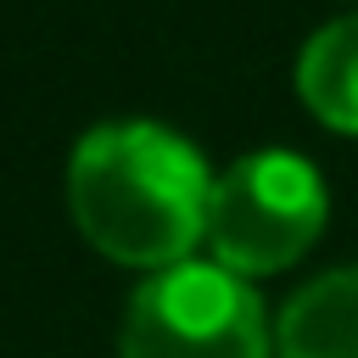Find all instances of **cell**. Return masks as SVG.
<instances>
[{"label": "cell", "mask_w": 358, "mask_h": 358, "mask_svg": "<svg viewBox=\"0 0 358 358\" xmlns=\"http://www.w3.org/2000/svg\"><path fill=\"white\" fill-rule=\"evenodd\" d=\"M213 173L201 151L162 123H101L73 145L67 207L78 235L129 268H173L207 241Z\"/></svg>", "instance_id": "6da1fadb"}, {"label": "cell", "mask_w": 358, "mask_h": 358, "mask_svg": "<svg viewBox=\"0 0 358 358\" xmlns=\"http://www.w3.org/2000/svg\"><path fill=\"white\" fill-rule=\"evenodd\" d=\"M330 196L308 157L296 151H246L224 173H213L207 201V246L213 263L235 274H280L291 268L324 229Z\"/></svg>", "instance_id": "7a4b0ae2"}, {"label": "cell", "mask_w": 358, "mask_h": 358, "mask_svg": "<svg viewBox=\"0 0 358 358\" xmlns=\"http://www.w3.org/2000/svg\"><path fill=\"white\" fill-rule=\"evenodd\" d=\"M274 358H358V268L319 274L285 302Z\"/></svg>", "instance_id": "277c9868"}, {"label": "cell", "mask_w": 358, "mask_h": 358, "mask_svg": "<svg viewBox=\"0 0 358 358\" xmlns=\"http://www.w3.org/2000/svg\"><path fill=\"white\" fill-rule=\"evenodd\" d=\"M296 95L324 129L358 134V17H336L302 45Z\"/></svg>", "instance_id": "5b68a950"}, {"label": "cell", "mask_w": 358, "mask_h": 358, "mask_svg": "<svg viewBox=\"0 0 358 358\" xmlns=\"http://www.w3.org/2000/svg\"><path fill=\"white\" fill-rule=\"evenodd\" d=\"M117 347L123 358H274V330L246 274L185 257L129 296Z\"/></svg>", "instance_id": "3957f363"}]
</instances>
